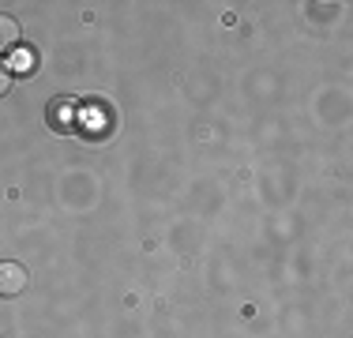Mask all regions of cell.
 <instances>
[{
	"instance_id": "obj_1",
	"label": "cell",
	"mask_w": 353,
	"mask_h": 338,
	"mask_svg": "<svg viewBox=\"0 0 353 338\" xmlns=\"http://www.w3.org/2000/svg\"><path fill=\"white\" fill-rule=\"evenodd\" d=\"M27 286H30V270L23 264H15V259L0 264V297H19V293H27Z\"/></svg>"
},
{
	"instance_id": "obj_3",
	"label": "cell",
	"mask_w": 353,
	"mask_h": 338,
	"mask_svg": "<svg viewBox=\"0 0 353 338\" xmlns=\"http://www.w3.org/2000/svg\"><path fill=\"white\" fill-rule=\"evenodd\" d=\"M8 68H12V75H30V72H34V53L15 49V64H8Z\"/></svg>"
},
{
	"instance_id": "obj_2",
	"label": "cell",
	"mask_w": 353,
	"mask_h": 338,
	"mask_svg": "<svg viewBox=\"0 0 353 338\" xmlns=\"http://www.w3.org/2000/svg\"><path fill=\"white\" fill-rule=\"evenodd\" d=\"M19 38H23V27L12 19V15H0V61H4L8 53H15L19 49Z\"/></svg>"
},
{
	"instance_id": "obj_4",
	"label": "cell",
	"mask_w": 353,
	"mask_h": 338,
	"mask_svg": "<svg viewBox=\"0 0 353 338\" xmlns=\"http://www.w3.org/2000/svg\"><path fill=\"white\" fill-rule=\"evenodd\" d=\"M8 87H12V68H8V61H0V98L8 95Z\"/></svg>"
}]
</instances>
